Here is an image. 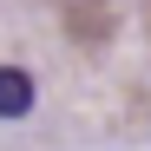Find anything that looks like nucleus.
<instances>
[{"label":"nucleus","mask_w":151,"mask_h":151,"mask_svg":"<svg viewBox=\"0 0 151 151\" xmlns=\"http://www.w3.org/2000/svg\"><path fill=\"white\" fill-rule=\"evenodd\" d=\"M33 99H40L33 72H20V66H0V118H27V112H33Z\"/></svg>","instance_id":"1"}]
</instances>
